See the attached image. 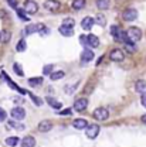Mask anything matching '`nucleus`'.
<instances>
[{
	"label": "nucleus",
	"instance_id": "nucleus-1",
	"mask_svg": "<svg viewBox=\"0 0 146 147\" xmlns=\"http://www.w3.org/2000/svg\"><path fill=\"white\" fill-rule=\"evenodd\" d=\"M126 36H128V42H133L135 44V42H138L142 38V31L138 27H130L126 31Z\"/></svg>",
	"mask_w": 146,
	"mask_h": 147
},
{
	"label": "nucleus",
	"instance_id": "nucleus-2",
	"mask_svg": "<svg viewBox=\"0 0 146 147\" xmlns=\"http://www.w3.org/2000/svg\"><path fill=\"white\" fill-rule=\"evenodd\" d=\"M92 116H94L95 120L104 122V120H107V119L109 117V112H108V109H105V108H98V109L94 110Z\"/></svg>",
	"mask_w": 146,
	"mask_h": 147
},
{
	"label": "nucleus",
	"instance_id": "nucleus-3",
	"mask_svg": "<svg viewBox=\"0 0 146 147\" xmlns=\"http://www.w3.org/2000/svg\"><path fill=\"white\" fill-rule=\"evenodd\" d=\"M109 59L111 61H115V62H121L125 59V53L119 48H115L109 53Z\"/></svg>",
	"mask_w": 146,
	"mask_h": 147
},
{
	"label": "nucleus",
	"instance_id": "nucleus-4",
	"mask_svg": "<svg viewBox=\"0 0 146 147\" xmlns=\"http://www.w3.org/2000/svg\"><path fill=\"white\" fill-rule=\"evenodd\" d=\"M24 11L27 14H36L38 11V4H37L34 0H27L24 3Z\"/></svg>",
	"mask_w": 146,
	"mask_h": 147
},
{
	"label": "nucleus",
	"instance_id": "nucleus-5",
	"mask_svg": "<svg viewBox=\"0 0 146 147\" xmlns=\"http://www.w3.org/2000/svg\"><path fill=\"white\" fill-rule=\"evenodd\" d=\"M61 7V3L58 0H45L44 1V9L48 11H58V9Z\"/></svg>",
	"mask_w": 146,
	"mask_h": 147
},
{
	"label": "nucleus",
	"instance_id": "nucleus-6",
	"mask_svg": "<svg viewBox=\"0 0 146 147\" xmlns=\"http://www.w3.org/2000/svg\"><path fill=\"white\" fill-rule=\"evenodd\" d=\"M99 130L101 127L98 126V125H95V123H92L90 126H87V137H90V139H95L98 134H99Z\"/></svg>",
	"mask_w": 146,
	"mask_h": 147
},
{
	"label": "nucleus",
	"instance_id": "nucleus-7",
	"mask_svg": "<svg viewBox=\"0 0 146 147\" xmlns=\"http://www.w3.org/2000/svg\"><path fill=\"white\" fill-rule=\"evenodd\" d=\"M122 17H124L125 21H133V20L138 18V10H135V9H126L124 11Z\"/></svg>",
	"mask_w": 146,
	"mask_h": 147
},
{
	"label": "nucleus",
	"instance_id": "nucleus-8",
	"mask_svg": "<svg viewBox=\"0 0 146 147\" xmlns=\"http://www.w3.org/2000/svg\"><path fill=\"white\" fill-rule=\"evenodd\" d=\"M87 106H88V100H87L85 98L77 99L75 103H74V109L77 110V112H82V110H85L87 109Z\"/></svg>",
	"mask_w": 146,
	"mask_h": 147
},
{
	"label": "nucleus",
	"instance_id": "nucleus-9",
	"mask_svg": "<svg viewBox=\"0 0 146 147\" xmlns=\"http://www.w3.org/2000/svg\"><path fill=\"white\" fill-rule=\"evenodd\" d=\"M10 115H12L13 119L21 120V119H24V116H26V110L23 109V108H13L12 112H10Z\"/></svg>",
	"mask_w": 146,
	"mask_h": 147
},
{
	"label": "nucleus",
	"instance_id": "nucleus-10",
	"mask_svg": "<svg viewBox=\"0 0 146 147\" xmlns=\"http://www.w3.org/2000/svg\"><path fill=\"white\" fill-rule=\"evenodd\" d=\"M51 129H53V123L50 120H41L38 123V131H41V133H47Z\"/></svg>",
	"mask_w": 146,
	"mask_h": 147
},
{
	"label": "nucleus",
	"instance_id": "nucleus-11",
	"mask_svg": "<svg viewBox=\"0 0 146 147\" xmlns=\"http://www.w3.org/2000/svg\"><path fill=\"white\" fill-rule=\"evenodd\" d=\"M92 59H94V53H92V50L85 48V50L81 53V61H82V62H90Z\"/></svg>",
	"mask_w": 146,
	"mask_h": 147
},
{
	"label": "nucleus",
	"instance_id": "nucleus-12",
	"mask_svg": "<svg viewBox=\"0 0 146 147\" xmlns=\"http://www.w3.org/2000/svg\"><path fill=\"white\" fill-rule=\"evenodd\" d=\"M94 24H95V18H92V17H84L82 21H81V27L84 30H91Z\"/></svg>",
	"mask_w": 146,
	"mask_h": 147
},
{
	"label": "nucleus",
	"instance_id": "nucleus-13",
	"mask_svg": "<svg viewBox=\"0 0 146 147\" xmlns=\"http://www.w3.org/2000/svg\"><path fill=\"white\" fill-rule=\"evenodd\" d=\"M21 146L23 147H36V139L33 136H26L21 140Z\"/></svg>",
	"mask_w": 146,
	"mask_h": 147
},
{
	"label": "nucleus",
	"instance_id": "nucleus-14",
	"mask_svg": "<svg viewBox=\"0 0 146 147\" xmlns=\"http://www.w3.org/2000/svg\"><path fill=\"white\" fill-rule=\"evenodd\" d=\"M58 31H60V34H61V36H64V37H71L74 34L73 27H68V26H64V24L58 28Z\"/></svg>",
	"mask_w": 146,
	"mask_h": 147
},
{
	"label": "nucleus",
	"instance_id": "nucleus-15",
	"mask_svg": "<svg viewBox=\"0 0 146 147\" xmlns=\"http://www.w3.org/2000/svg\"><path fill=\"white\" fill-rule=\"evenodd\" d=\"M73 126L75 129H78V130H81V129H87L88 126V122L85 120V119H75L73 123Z\"/></svg>",
	"mask_w": 146,
	"mask_h": 147
},
{
	"label": "nucleus",
	"instance_id": "nucleus-16",
	"mask_svg": "<svg viewBox=\"0 0 146 147\" xmlns=\"http://www.w3.org/2000/svg\"><path fill=\"white\" fill-rule=\"evenodd\" d=\"M88 47H92V48H96V47H99V40H98V37L94 36V34H88Z\"/></svg>",
	"mask_w": 146,
	"mask_h": 147
},
{
	"label": "nucleus",
	"instance_id": "nucleus-17",
	"mask_svg": "<svg viewBox=\"0 0 146 147\" xmlns=\"http://www.w3.org/2000/svg\"><path fill=\"white\" fill-rule=\"evenodd\" d=\"M10 38H12V33H10L9 30H1V31H0V41H1L3 44H7V42L10 41Z\"/></svg>",
	"mask_w": 146,
	"mask_h": 147
},
{
	"label": "nucleus",
	"instance_id": "nucleus-18",
	"mask_svg": "<svg viewBox=\"0 0 146 147\" xmlns=\"http://www.w3.org/2000/svg\"><path fill=\"white\" fill-rule=\"evenodd\" d=\"M47 103H48V105H51V106H53L54 109H61V108H62L61 102H58L57 99L51 98V96H47Z\"/></svg>",
	"mask_w": 146,
	"mask_h": 147
},
{
	"label": "nucleus",
	"instance_id": "nucleus-19",
	"mask_svg": "<svg viewBox=\"0 0 146 147\" xmlns=\"http://www.w3.org/2000/svg\"><path fill=\"white\" fill-rule=\"evenodd\" d=\"M135 89H136V92H139V93H145L146 92V82L145 81H138V82L135 84Z\"/></svg>",
	"mask_w": 146,
	"mask_h": 147
},
{
	"label": "nucleus",
	"instance_id": "nucleus-20",
	"mask_svg": "<svg viewBox=\"0 0 146 147\" xmlns=\"http://www.w3.org/2000/svg\"><path fill=\"white\" fill-rule=\"evenodd\" d=\"M85 4H87V1H85V0H74L71 6H73L74 10H81V9H84V7H85Z\"/></svg>",
	"mask_w": 146,
	"mask_h": 147
},
{
	"label": "nucleus",
	"instance_id": "nucleus-21",
	"mask_svg": "<svg viewBox=\"0 0 146 147\" xmlns=\"http://www.w3.org/2000/svg\"><path fill=\"white\" fill-rule=\"evenodd\" d=\"M109 0H96V7L99 10H107L109 9Z\"/></svg>",
	"mask_w": 146,
	"mask_h": 147
},
{
	"label": "nucleus",
	"instance_id": "nucleus-22",
	"mask_svg": "<svg viewBox=\"0 0 146 147\" xmlns=\"http://www.w3.org/2000/svg\"><path fill=\"white\" fill-rule=\"evenodd\" d=\"M64 76H65V72H64V71H57V72H51V74H50L51 81H58V79H62Z\"/></svg>",
	"mask_w": 146,
	"mask_h": 147
},
{
	"label": "nucleus",
	"instance_id": "nucleus-23",
	"mask_svg": "<svg viewBox=\"0 0 146 147\" xmlns=\"http://www.w3.org/2000/svg\"><path fill=\"white\" fill-rule=\"evenodd\" d=\"M17 143H18V137H9V139H6V144L7 146H10V147H16L17 146Z\"/></svg>",
	"mask_w": 146,
	"mask_h": 147
},
{
	"label": "nucleus",
	"instance_id": "nucleus-24",
	"mask_svg": "<svg viewBox=\"0 0 146 147\" xmlns=\"http://www.w3.org/2000/svg\"><path fill=\"white\" fill-rule=\"evenodd\" d=\"M33 33H37L36 24H30V26H27L26 30H24V34H26V36H30V34H33Z\"/></svg>",
	"mask_w": 146,
	"mask_h": 147
},
{
	"label": "nucleus",
	"instance_id": "nucleus-25",
	"mask_svg": "<svg viewBox=\"0 0 146 147\" xmlns=\"http://www.w3.org/2000/svg\"><path fill=\"white\" fill-rule=\"evenodd\" d=\"M26 48H27L26 41H24V40H20L18 44H17V47H16V50H17L18 53H23V51H26Z\"/></svg>",
	"mask_w": 146,
	"mask_h": 147
},
{
	"label": "nucleus",
	"instance_id": "nucleus-26",
	"mask_svg": "<svg viewBox=\"0 0 146 147\" xmlns=\"http://www.w3.org/2000/svg\"><path fill=\"white\" fill-rule=\"evenodd\" d=\"M29 84H30L31 86L41 85V84H43V78H30V79H29Z\"/></svg>",
	"mask_w": 146,
	"mask_h": 147
},
{
	"label": "nucleus",
	"instance_id": "nucleus-27",
	"mask_svg": "<svg viewBox=\"0 0 146 147\" xmlns=\"http://www.w3.org/2000/svg\"><path fill=\"white\" fill-rule=\"evenodd\" d=\"M17 14L23 21H29V20H30V18L27 17V13L24 11V9H17Z\"/></svg>",
	"mask_w": 146,
	"mask_h": 147
},
{
	"label": "nucleus",
	"instance_id": "nucleus-28",
	"mask_svg": "<svg viewBox=\"0 0 146 147\" xmlns=\"http://www.w3.org/2000/svg\"><path fill=\"white\" fill-rule=\"evenodd\" d=\"M95 23H96L98 26L104 27V26H105V17H104L102 14H96V17H95Z\"/></svg>",
	"mask_w": 146,
	"mask_h": 147
},
{
	"label": "nucleus",
	"instance_id": "nucleus-29",
	"mask_svg": "<svg viewBox=\"0 0 146 147\" xmlns=\"http://www.w3.org/2000/svg\"><path fill=\"white\" fill-rule=\"evenodd\" d=\"M51 72H53V64H48L43 68V75H50Z\"/></svg>",
	"mask_w": 146,
	"mask_h": 147
},
{
	"label": "nucleus",
	"instance_id": "nucleus-30",
	"mask_svg": "<svg viewBox=\"0 0 146 147\" xmlns=\"http://www.w3.org/2000/svg\"><path fill=\"white\" fill-rule=\"evenodd\" d=\"M62 24H64V26H68V27H74L75 21H74V18H64Z\"/></svg>",
	"mask_w": 146,
	"mask_h": 147
},
{
	"label": "nucleus",
	"instance_id": "nucleus-31",
	"mask_svg": "<svg viewBox=\"0 0 146 147\" xmlns=\"http://www.w3.org/2000/svg\"><path fill=\"white\" fill-rule=\"evenodd\" d=\"M13 69L16 71V74H17L18 76H23V71H21V68H20L18 64H13Z\"/></svg>",
	"mask_w": 146,
	"mask_h": 147
},
{
	"label": "nucleus",
	"instance_id": "nucleus-32",
	"mask_svg": "<svg viewBox=\"0 0 146 147\" xmlns=\"http://www.w3.org/2000/svg\"><path fill=\"white\" fill-rule=\"evenodd\" d=\"M79 42H81L84 47H88V37L87 36H81L79 37Z\"/></svg>",
	"mask_w": 146,
	"mask_h": 147
},
{
	"label": "nucleus",
	"instance_id": "nucleus-33",
	"mask_svg": "<svg viewBox=\"0 0 146 147\" xmlns=\"http://www.w3.org/2000/svg\"><path fill=\"white\" fill-rule=\"evenodd\" d=\"M6 116H7V115H6V112H4V110H3L1 108H0V122L6 120Z\"/></svg>",
	"mask_w": 146,
	"mask_h": 147
},
{
	"label": "nucleus",
	"instance_id": "nucleus-34",
	"mask_svg": "<svg viewBox=\"0 0 146 147\" xmlns=\"http://www.w3.org/2000/svg\"><path fill=\"white\" fill-rule=\"evenodd\" d=\"M73 112H71V109H64L60 112V115H62V116H65V115H71Z\"/></svg>",
	"mask_w": 146,
	"mask_h": 147
},
{
	"label": "nucleus",
	"instance_id": "nucleus-35",
	"mask_svg": "<svg viewBox=\"0 0 146 147\" xmlns=\"http://www.w3.org/2000/svg\"><path fill=\"white\" fill-rule=\"evenodd\" d=\"M31 98H33V102L36 103L37 106H40V105H41V100H40V99H37V96H33V95H31Z\"/></svg>",
	"mask_w": 146,
	"mask_h": 147
},
{
	"label": "nucleus",
	"instance_id": "nucleus-36",
	"mask_svg": "<svg viewBox=\"0 0 146 147\" xmlns=\"http://www.w3.org/2000/svg\"><path fill=\"white\" fill-rule=\"evenodd\" d=\"M7 1L12 7H17V0H7Z\"/></svg>",
	"mask_w": 146,
	"mask_h": 147
},
{
	"label": "nucleus",
	"instance_id": "nucleus-37",
	"mask_svg": "<svg viewBox=\"0 0 146 147\" xmlns=\"http://www.w3.org/2000/svg\"><path fill=\"white\" fill-rule=\"evenodd\" d=\"M141 102H142V105L146 108V93H142V98H141Z\"/></svg>",
	"mask_w": 146,
	"mask_h": 147
},
{
	"label": "nucleus",
	"instance_id": "nucleus-38",
	"mask_svg": "<svg viewBox=\"0 0 146 147\" xmlns=\"http://www.w3.org/2000/svg\"><path fill=\"white\" fill-rule=\"evenodd\" d=\"M141 120H142V122L146 125V115H143V116H142V119H141Z\"/></svg>",
	"mask_w": 146,
	"mask_h": 147
}]
</instances>
